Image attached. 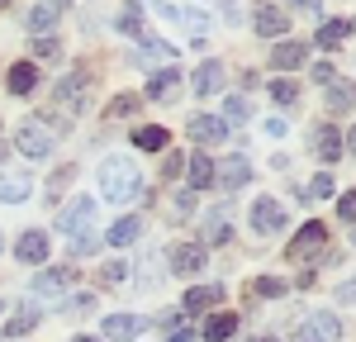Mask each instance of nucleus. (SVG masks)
I'll return each mask as SVG.
<instances>
[{"label":"nucleus","instance_id":"36","mask_svg":"<svg viewBox=\"0 0 356 342\" xmlns=\"http://www.w3.org/2000/svg\"><path fill=\"white\" fill-rule=\"evenodd\" d=\"M252 295H285V281H275V276H261V281H252Z\"/></svg>","mask_w":356,"mask_h":342},{"label":"nucleus","instance_id":"9","mask_svg":"<svg viewBox=\"0 0 356 342\" xmlns=\"http://www.w3.org/2000/svg\"><path fill=\"white\" fill-rule=\"evenodd\" d=\"M214 181H223L228 190H238V186L252 181V162H247V157H223L219 167H214Z\"/></svg>","mask_w":356,"mask_h":342},{"label":"nucleus","instance_id":"40","mask_svg":"<svg viewBox=\"0 0 356 342\" xmlns=\"http://www.w3.org/2000/svg\"><path fill=\"white\" fill-rule=\"evenodd\" d=\"M100 276H105V281H124V261H105V266H100Z\"/></svg>","mask_w":356,"mask_h":342},{"label":"nucleus","instance_id":"42","mask_svg":"<svg viewBox=\"0 0 356 342\" xmlns=\"http://www.w3.org/2000/svg\"><path fill=\"white\" fill-rule=\"evenodd\" d=\"M33 53H38V57H57V43H53V38H43V43H33Z\"/></svg>","mask_w":356,"mask_h":342},{"label":"nucleus","instance_id":"3","mask_svg":"<svg viewBox=\"0 0 356 342\" xmlns=\"http://www.w3.org/2000/svg\"><path fill=\"white\" fill-rule=\"evenodd\" d=\"M15 147H19L24 157H33V162H43V157L53 152L48 124H33V119H24V124H19V133H15Z\"/></svg>","mask_w":356,"mask_h":342},{"label":"nucleus","instance_id":"46","mask_svg":"<svg viewBox=\"0 0 356 342\" xmlns=\"http://www.w3.org/2000/svg\"><path fill=\"white\" fill-rule=\"evenodd\" d=\"M0 162H5V142H0Z\"/></svg>","mask_w":356,"mask_h":342},{"label":"nucleus","instance_id":"7","mask_svg":"<svg viewBox=\"0 0 356 342\" xmlns=\"http://www.w3.org/2000/svg\"><path fill=\"white\" fill-rule=\"evenodd\" d=\"M186 133H191L195 142H223L228 138V124L214 119V114H195V119H186Z\"/></svg>","mask_w":356,"mask_h":342},{"label":"nucleus","instance_id":"11","mask_svg":"<svg viewBox=\"0 0 356 342\" xmlns=\"http://www.w3.org/2000/svg\"><path fill=\"white\" fill-rule=\"evenodd\" d=\"M285 28H290V15H285L280 5H261V10H257V33H261V38H280Z\"/></svg>","mask_w":356,"mask_h":342},{"label":"nucleus","instance_id":"18","mask_svg":"<svg viewBox=\"0 0 356 342\" xmlns=\"http://www.w3.org/2000/svg\"><path fill=\"white\" fill-rule=\"evenodd\" d=\"M214 300H223V285H195V290H186V314L209 309Z\"/></svg>","mask_w":356,"mask_h":342},{"label":"nucleus","instance_id":"8","mask_svg":"<svg viewBox=\"0 0 356 342\" xmlns=\"http://www.w3.org/2000/svg\"><path fill=\"white\" fill-rule=\"evenodd\" d=\"M300 338L304 342H337L342 338V323H337V314H314L300 328Z\"/></svg>","mask_w":356,"mask_h":342},{"label":"nucleus","instance_id":"27","mask_svg":"<svg viewBox=\"0 0 356 342\" xmlns=\"http://www.w3.org/2000/svg\"><path fill=\"white\" fill-rule=\"evenodd\" d=\"M347 33H352V28H347V19H328V24L318 28V48H337Z\"/></svg>","mask_w":356,"mask_h":342},{"label":"nucleus","instance_id":"32","mask_svg":"<svg viewBox=\"0 0 356 342\" xmlns=\"http://www.w3.org/2000/svg\"><path fill=\"white\" fill-rule=\"evenodd\" d=\"M195 338V328H191V318H176L171 328H166V342H191Z\"/></svg>","mask_w":356,"mask_h":342},{"label":"nucleus","instance_id":"20","mask_svg":"<svg viewBox=\"0 0 356 342\" xmlns=\"http://www.w3.org/2000/svg\"><path fill=\"white\" fill-rule=\"evenodd\" d=\"M105 238H110V247H129V243H138V238H143V219H119Z\"/></svg>","mask_w":356,"mask_h":342},{"label":"nucleus","instance_id":"30","mask_svg":"<svg viewBox=\"0 0 356 342\" xmlns=\"http://www.w3.org/2000/svg\"><path fill=\"white\" fill-rule=\"evenodd\" d=\"M271 100L275 105H300V86L295 81H271Z\"/></svg>","mask_w":356,"mask_h":342},{"label":"nucleus","instance_id":"35","mask_svg":"<svg viewBox=\"0 0 356 342\" xmlns=\"http://www.w3.org/2000/svg\"><path fill=\"white\" fill-rule=\"evenodd\" d=\"M134 110H138V95H114V100H110L114 119H124V114H134Z\"/></svg>","mask_w":356,"mask_h":342},{"label":"nucleus","instance_id":"12","mask_svg":"<svg viewBox=\"0 0 356 342\" xmlns=\"http://www.w3.org/2000/svg\"><path fill=\"white\" fill-rule=\"evenodd\" d=\"M15 256H19V261H33V266H38V261H48V238H43V233H33V228H29V233H19Z\"/></svg>","mask_w":356,"mask_h":342},{"label":"nucleus","instance_id":"10","mask_svg":"<svg viewBox=\"0 0 356 342\" xmlns=\"http://www.w3.org/2000/svg\"><path fill=\"white\" fill-rule=\"evenodd\" d=\"M138 333H143V318L138 314H110L105 318V338L110 342H134Z\"/></svg>","mask_w":356,"mask_h":342},{"label":"nucleus","instance_id":"2","mask_svg":"<svg viewBox=\"0 0 356 342\" xmlns=\"http://www.w3.org/2000/svg\"><path fill=\"white\" fill-rule=\"evenodd\" d=\"M90 224H95V200L90 195H76L62 214H57V233H67V238H76V243H86Z\"/></svg>","mask_w":356,"mask_h":342},{"label":"nucleus","instance_id":"14","mask_svg":"<svg viewBox=\"0 0 356 342\" xmlns=\"http://www.w3.org/2000/svg\"><path fill=\"white\" fill-rule=\"evenodd\" d=\"M5 86H10V95H29V90L38 86V67H33V62H19V67H10Z\"/></svg>","mask_w":356,"mask_h":342},{"label":"nucleus","instance_id":"15","mask_svg":"<svg viewBox=\"0 0 356 342\" xmlns=\"http://www.w3.org/2000/svg\"><path fill=\"white\" fill-rule=\"evenodd\" d=\"M304 57H309V48H304V43H275L271 67H280V72H295V67H304Z\"/></svg>","mask_w":356,"mask_h":342},{"label":"nucleus","instance_id":"24","mask_svg":"<svg viewBox=\"0 0 356 342\" xmlns=\"http://www.w3.org/2000/svg\"><path fill=\"white\" fill-rule=\"evenodd\" d=\"M191 186H195V190L214 186V162H209L204 152H195V157H191Z\"/></svg>","mask_w":356,"mask_h":342},{"label":"nucleus","instance_id":"41","mask_svg":"<svg viewBox=\"0 0 356 342\" xmlns=\"http://www.w3.org/2000/svg\"><path fill=\"white\" fill-rule=\"evenodd\" d=\"M337 300H347V304H356V276H352V281H342V285H337Z\"/></svg>","mask_w":356,"mask_h":342},{"label":"nucleus","instance_id":"22","mask_svg":"<svg viewBox=\"0 0 356 342\" xmlns=\"http://www.w3.org/2000/svg\"><path fill=\"white\" fill-rule=\"evenodd\" d=\"M314 152H318L323 162H337V152H342V138H337V129H328V124H323V129L314 133Z\"/></svg>","mask_w":356,"mask_h":342},{"label":"nucleus","instance_id":"25","mask_svg":"<svg viewBox=\"0 0 356 342\" xmlns=\"http://www.w3.org/2000/svg\"><path fill=\"white\" fill-rule=\"evenodd\" d=\"M134 142H138V147H147V152H162L166 142H171V133L157 129V124H147V129H138V133H134Z\"/></svg>","mask_w":356,"mask_h":342},{"label":"nucleus","instance_id":"39","mask_svg":"<svg viewBox=\"0 0 356 342\" xmlns=\"http://www.w3.org/2000/svg\"><path fill=\"white\" fill-rule=\"evenodd\" d=\"M138 15H143V10L129 5V10H124V19H119V28H124V33H134V38H138Z\"/></svg>","mask_w":356,"mask_h":342},{"label":"nucleus","instance_id":"43","mask_svg":"<svg viewBox=\"0 0 356 342\" xmlns=\"http://www.w3.org/2000/svg\"><path fill=\"white\" fill-rule=\"evenodd\" d=\"M314 76H318L323 86H332V67H328V62H318V67H314Z\"/></svg>","mask_w":356,"mask_h":342},{"label":"nucleus","instance_id":"13","mask_svg":"<svg viewBox=\"0 0 356 342\" xmlns=\"http://www.w3.org/2000/svg\"><path fill=\"white\" fill-rule=\"evenodd\" d=\"M72 285V266H53V271H38L33 276V295H57Z\"/></svg>","mask_w":356,"mask_h":342},{"label":"nucleus","instance_id":"45","mask_svg":"<svg viewBox=\"0 0 356 342\" xmlns=\"http://www.w3.org/2000/svg\"><path fill=\"white\" fill-rule=\"evenodd\" d=\"M252 342H275V338H252Z\"/></svg>","mask_w":356,"mask_h":342},{"label":"nucleus","instance_id":"23","mask_svg":"<svg viewBox=\"0 0 356 342\" xmlns=\"http://www.w3.org/2000/svg\"><path fill=\"white\" fill-rule=\"evenodd\" d=\"M352 105H356V86L352 81H332L328 86V110L342 114V110H352Z\"/></svg>","mask_w":356,"mask_h":342},{"label":"nucleus","instance_id":"34","mask_svg":"<svg viewBox=\"0 0 356 342\" xmlns=\"http://www.w3.org/2000/svg\"><path fill=\"white\" fill-rule=\"evenodd\" d=\"M223 124H238V119H247V100H223Z\"/></svg>","mask_w":356,"mask_h":342},{"label":"nucleus","instance_id":"26","mask_svg":"<svg viewBox=\"0 0 356 342\" xmlns=\"http://www.w3.org/2000/svg\"><path fill=\"white\" fill-rule=\"evenodd\" d=\"M57 19H62V5H38V10H29V28H33V33L53 28Z\"/></svg>","mask_w":356,"mask_h":342},{"label":"nucleus","instance_id":"47","mask_svg":"<svg viewBox=\"0 0 356 342\" xmlns=\"http://www.w3.org/2000/svg\"><path fill=\"white\" fill-rule=\"evenodd\" d=\"M76 342H95V338H76Z\"/></svg>","mask_w":356,"mask_h":342},{"label":"nucleus","instance_id":"33","mask_svg":"<svg viewBox=\"0 0 356 342\" xmlns=\"http://www.w3.org/2000/svg\"><path fill=\"white\" fill-rule=\"evenodd\" d=\"M328 195H332V176L323 171V176H314V186H309V195H304V200H328Z\"/></svg>","mask_w":356,"mask_h":342},{"label":"nucleus","instance_id":"6","mask_svg":"<svg viewBox=\"0 0 356 342\" xmlns=\"http://www.w3.org/2000/svg\"><path fill=\"white\" fill-rule=\"evenodd\" d=\"M209 261H204V247L200 243H176L171 247V271L176 276H195V271H204Z\"/></svg>","mask_w":356,"mask_h":342},{"label":"nucleus","instance_id":"44","mask_svg":"<svg viewBox=\"0 0 356 342\" xmlns=\"http://www.w3.org/2000/svg\"><path fill=\"white\" fill-rule=\"evenodd\" d=\"M347 147H352V152H356V129H352V133H347Z\"/></svg>","mask_w":356,"mask_h":342},{"label":"nucleus","instance_id":"48","mask_svg":"<svg viewBox=\"0 0 356 342\" xmlns=\"http://www.w3.org/2000/svg\"><path fill=\"white\" fill-rule=\"evenodd\" d=\"M352 243H356V233H352Z\"/></svg>","mask_w":356,"mask_h":342},{"label":"nucleus","instance_id":"5","mask_svg":"<svg viewBox=\"0 0 356 342\" xmlns=\"http://www.w3.org/2000/svg\"><path fill=\"white\" fill-rule=\"evenodd\" d=\"M328 247V224H304L300 238L290 243V261H309V256H318Z\"/></svg>","mask_w":356,"mask_h":342},{"label":"nucleus","instance_id":"4","mask_svg":"<svg viewBox=\"0 0 356 342\" xmlns=\"http://www.w3.org/2000/svg\"><path fill=\"white\" fill-rule=\"evenodd\" d=\"M285 228V214H280V204H275L271 195H261L257 204H252V233L257 238H275Z\"/></svg>","mask_w":356,"mask_h":342},{"label":"nucleus","instance_id":"31","mask_svg":"<svg viewBox=\"0 0 356 342\" xmlns=\"http://www.w3.org/2000/svg\"><path fill=\"white\" fill-rule=\"evenodd\" d=\"M33 323H38V314H33V309H24L19 318H15V323H10V328H5V338H19V333H29Z\"/></svg>","mask_w":356,"mask_h":342},{"label":"nucleus","instance_id":"29","mask_svg":"<svg viewBox=\"0 0 356 342\" xmlns=\"http://www.w3.org/2000/svg\"><path fill=\"white\" fill-rule=\"evenodd\" d=\"M204 238H209V243H228V238H233V228H228V214H209V224H204Z\"/></svg>","mask_w":356,"mask_h":342},{"label":"nucleus","instance_id":"19","mask_svg":"<svg viewBox=\"0 0 356 342\" xmlns=\"http://www.w3.org/2000/svg\"><path fill=\"white\" fill-rule=\"evenodd\" d=\"M233 333H238V314H214L204 323V342H228Z\"/></svg>","mask_w":356,"mask_h":342},{"label":"nucleus","instance_id":"17","mask_svg":"<svg viewBox=\"0 0 356 342\" xmlns=\"http://www.w3.org/2000/svg\"><path fill=\"white\" fill-rule=\"evenodd\" d=\"M214 90H223V62H204L195 72V95H214Z\"/></svg>","mask_w":356,"mask_h":342},{"label":"nucleus","instance_id":"16","mask_svg":"<svg viewBox=\"0 0 356 342\" xmlns=\"http://www.w3.org/2000/svg\"><path fill=\"white\" fill-rule=\"evenodd\" d=\"M166 19H176V24H191L195 38H204V10H195V5H162Z\"/></svg>","mask_w":356,"mask_h":342},{"label":"nucleus","instance_id":"37","mask_svg":"<svg viewBox=\"0 0 356 342\" xmlns=\"http://www.w3.org/2000/svg\"><path fill=\"white\" fill-rule=\"evenodd\" d=\"M143 53L166 57V62H171V57H176V48H171V43H162V38H143Z\"/></svg>","mask_w":356,"mask_h":342},{"label":"nucleus","instance_id":"21","mask_svg":"<svg viewBox=\"0 0 356 342\" xmlns=\"http://www.w3.org/2000/svg\"><path fill=\"white\" fill-rule=\"evenodd\" d=\"M29 190H33V181H29V176H0V200H5V204L29 200Z\"/></svg>","mask_w":356,"mask_h":342},{"label":"nucleus","instance_id":"28","mask_svg":"<svg viewBox=\"0 0 356 342\" xmlns=\"http://www.w3.org/2000/svg\"><path fill=\"white\" fill-rule=\"evenodd\" d=\"M176 81H181V72H171V67H166V72H157V76L147 81V95H171Z\"/></svg>","mask_w":356,"mask_h":342},{"label":"nucleus","instance_id":"38","mask_svg":"<svg viewBox=\"0 0 356 342\" xmlns=\"http://www.w3.org/2000/svg\"><path fill=\"white\" fill-rule=\"evenodd\" d=\"M337 219H342V224H352V219H356V190H347V195L337 200Z\"/></svg>","mask_w":356,"mask_h":342},{"label":"nucleus","instance_id":"1","mask_svg":"<svg viewBox=\"0 0 356 342\" xmlns=\"http://www.w3.org/2000/svg\"><path fill=\"white\" fill-rule=\"evenodd\" d=\"M100 195L110 204H129V200L143 195V176L129 157H105L100 162Z\"/></svg>","mask_w":356,"mask_h":342}]
</instances>
